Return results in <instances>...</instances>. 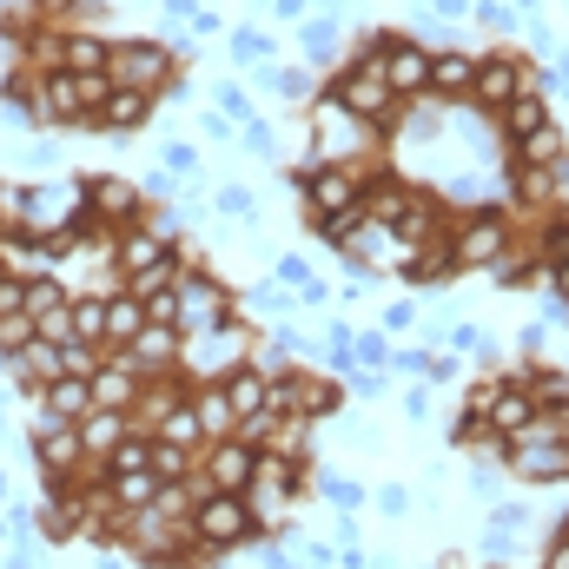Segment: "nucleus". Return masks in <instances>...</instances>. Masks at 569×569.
Wrapping results in <instances>:
<instances>
[{
	"mask_svg": "<svg viewBox=\"0 0 569 569\" xmlns=\"http://www.w3.org/2000/svg\"><path fill=\"white\" fill-rule=\"evenodd\" d=\"M358 120H385L391 107H398V93H391V80H385V40L371 47V53H358L345 73H338V87H331Z\"/></svg>",
	"mask_w": 569,
	"mask_h": 569,
	"instance_id": "f257e3e1",
	"label": "nucleus"
},
{
	"mask_svg": "<svg viewBox=\"0 0 569 569\" xmlns=\"http://www.w3.org/2000/svg\"><path fill=\"white\" fill-rule=\"evenodd\" d=\"M246 530H252V510H246L239 490H206V497L192 503V537H199L206 550H226V543H239Z\"/></svg>",
	"mask_w": 569,
	"mask_h": 569,
	"instance_id": "f03ea898",
	"label": "nucleus"
},
{
	"mask_svg": "<svg viewBox=\"0 0 569 569\" xmlns=\"http://www.w3.org/2000/svg\"><path fill=\"white\" fill-rule=\"evenodd\" d=\"M179 358H186L199 378H212V371L226 378V371H239V365H246V331L219 318V325H206L199 338H186V345H179Z\"/></svg>",
	"mask_w": 569,
	"mask_h": 569,
	"instance_id": "7ed1b4c3",
	"label": "nucleus"
},
{
	"mask_svg": "<svg viewBox=\"0 0 569 569\" xmlns=\"http://www.w3.org/2000/svg\"><path fill=\"white\" fill-rule=\"evenodd\" d=\"M503 457H510L517 477H569V437H557V430H543V425H530L523 437H510Z\"/></svg>",
	"mask_w": 569,
	"mask_h": 569,
	"instance_id": "20e7f679",
	"label": "nucleus"
},
{
	"mask_svg": "<svg viewBox=\"0 0 569 569\" xmlns=\"http://www.w3.org/2000/svg\"><path fill=\"white\" fill-rule=\"evenodd\" d=\"M239 497H246V510H252V523H259V517H279L284 503L298 497V463H284V457H259Z\"/></svg>",
	"mask_w": 569,
	"mask_h": 569,
	"instance_id": "39448f33",
	"label": "nucleus"
},
{
	"mask_svg": "<svg viewBox=\"0 0 569 569\" xmlns=\"http://www.w3.org/2000/svg\"><path fill=\"white\" fill-rule=\"evenodd\" d=\"M537 87H543V73L537 67H523V60H490V67H477V100L483 107H517V100H537Z\"/></svg>",
	"mask_w": 569,
	"mask_h": 569,
	"instance_id": "423d86ee",
	"label": "nucleus"
},
{
	"mask_svg": "<svg viewBox=\"0 0 569 569\" xmlns=\"http://www.w3.org/2000/svg\"><path fill=\"white\" fill-rule=\"evenodd\" d=\"M298 192H305V206L325 219V212H338V206H358V199H365V179L345 172V166H305V172H298Z\"/></svg>",
	"mask_w": 569,
	"mask_h": 569,
	"instance_id": "0eeeda50",
	"label": "nucleus"
},
{
	"mask_svg": "<svg viewBox=\"0 0 569 569\" xmlns=\"http://www.w3.org/2000/svg\"><path fill=\"white\" fill-rule=\"evenodd\" d=\"M172 291H179V331H206V325H219L226 318V284L206 279V272H179L172 279Z\"/></svg>",
	"mask_w": 569,
	"mask_h": 569,
	"instance_id": "6e6552de",
	"label": "nucleus"
},
{
	"mask_svg": "<svg viewBox=\"0 0 569 569\" xmlns=\"http://www.w3.org/2000/svg\"><path fill=\"white\" fill-rule=\"evenodd\" d=\"M311 127H318V159H325V166H338V159H351V152L365 146V133H358V113H351L338 93L318 107V120H311Z\"/></svg>",
	"mask_w": 569,
	"mask_h": 569,
	"instance_id": "1a4fd4ad",
	"label": "nucleus"
},
{
	"mask_svg": "<svg viewBox=\"0 0 569 569\" xmlns=\"http://www.w3.org/2000/svg\"><path fill=\"white\" fill-rule=\"evenodd\" d=\"M503 246H510V226H503L497 212H477V219L450 239L457 266H497V259H503Z\"/></svg>",
	"mask_w": 569,
	"mask_h": 569,
	"instance_id": "9d476101",
	"label": "nucleus"
},
{
	"mask_svg": "<svg viewBox=\"0 0 569 569\" xmlns=\"http://www.w3.org/2000/svg\"><path fill=\"white\" fill-rule=\"evenodd\" d=\"M179 345H186V338H179L172 325H146L133 345H120V365H127V371H140V378H159V371L179 358Z\"/></svg>",
	"mask_w": 569,
	"mask_h": 569,
	"instance_id": "9b49d317",
	"label": "nucleus"
},
{
	"mask_svg": "<svg viewBox=\"0 0 569 569\" xmlns=\"http://www.w3.org/2000/svg\"><path fill=\"white\" fill-rule=\"evenodd\" d=\"M483 425L497 430V437H523V430L537 425V391H523V385H497L490 405H483Z\"/></svg>",
	"mask_w": 569,
	"mask_h": 569,
	"instance_id": "f8f14e48",
	"label": "nucleus"
},
{
	"mask_svg": "<svg viewBox=\"0 0 569 569\" xmlns=\"http://www.w3.org/2000/svg\"><path fill=\"white\" fill-rule=\"evenodd\" d=\"M159 80H166V47H152V40H133V47H120V53H113V87L152 93Z\"/></svg>",
	"mask_w": 569,
	"mask_h": 569,
	"instance_id": "ddd939ff",
	"label": "nucleus"
},
{
	"mask_svg": "<svg viewBox=\"0 0 569 569\" xmlns=\"http://www.w3.org/2000/svg\"><path fill=\"white\" fill-rule=\"evenodd\" d=\"M385 80H391L398 100H405V93H425L430 87V53L411 47V40H385Z\"/></svg>",
	"mask_w": 569,
	"mask_h": 569,
	"instance_id": "4468645a",
	"label": "nucleus"
},
{
	"mask_svg": "<svg viewBox=\"0 0 569 569\" xmlns=\"http://www.w3.org/2000/svg\"><path fill=\"white\" fill-rule=\"evenodd\" d=\"M159 266H172V246H166L152 226H133V232L120 239V272L146 279V272H159Z\"/></svg>",
	"mask_w": 569,
	"mask_h": 569,
	"instance_id": "2eb2a0df",
	"label": "nucleus"
},
{
	"mask_svg": "<svg viewBox=\"0 0 569 569\" xmlns=\"http://www.w3.org/2000/svg\"><path fill=\"white\" fill-rule=\"evenodd\" d=\"M87 385H93V405H100V411H133V398H140V371H127L120 358L100 365Z\"/></svg>",
	"mask_w": 569,
	"mask_h": 569,
	"instance_id": "dca6fc26",
	"label": "nucleus"
},
{
	"mask_svg": "<svg viewBox=\"0 0 569 569\" xmlns=\"http://www.w3.org/2000/svg\"><path fill=\"white\" fill-rule=\"evenodd\" d=\"M252 443H232V437H219L212 443V457H206V470H212V490H246V477H252Z\"/></svg>",
	"mask_w": 569,
	"mask_h": 569,
	"instance_id": "f3484780",
	"label": "nucleus"
},
{
	"mask_svg": "<svg viewBox=\"0 0 569 569\" xmlns=\"http://www.w3.org/2000/svg\"><path fill=\"white\" fill-rule=\"evenodd\" d=\"M13 371H20V385H27V391H47V385L60 378V345H47V338H27V345L13 351Z\"/></svg>",
	"mask_w": 569,
	"mask_h": 569,
	"instance_id": "a211bd4d",
	"label": "nucleus"
},
{
	"mask_svg": "<svg viewBox=\"0 0 569 569\" xmlns=\"http://www.w3.org/2000/svg\"><path fill=\"white\" fill-rule=\"evenodd\" d=\"M219 391H226V405H232L239 418H252V411H266L272 378H266V371H252V365H239V371H226V378H219Z\"/></svg>",
	"mask_w": 569,
	"mask_h": 569,
	"instance_id": "6ab92c4d",
	"label": "nucleus"
},
{
	"mask_svg": "<svg viewBox=\"0 0 569 569\" xmlns=\"http://www.w3.org/2000/svg\"><path fill=\"white\" fill-rule=\"evenodd\" d=\"M53 60H60V73H107L113 67V47L93 40V33H73V40L53 47Z\"/></svg>",
	"mask_w": 569,
	"mask_h": 569,
	"instance_id": "aec40b11",
	"label": "nucleus"
},
{
	"mask_svg": "<svg viewBox=\"0 0 569 569\" xmlns=\"http://www.w3.org/2000/svg\"><path fill=\"white\" fill-rule=\"evenodd\" d=\"M73 430H80V450H87V457H113V443L127 437V411H100V405H93Z\"/></svg>",
	"mask_w": 569,
	"mask_h": 569,
	"instance_id": "412c9836",
	"label": "nucleus"
},
{
	"mask_svg": "<svg viewBox=\"0 0 569 569\" xmlns=\"http://www.w3.org/2000/svg\"><path fill=\"white\" fill-rule=\"evenodd\" d=\"M80 113V93H73V73H47L40 80V100H33V120H73Z\"/></svg>",
	"mask_w": 569,
	"mask_h": 569,
	"instance_id": "4be33fe9",
	"label": "nucleus"
},
{
	"mask_svg": "<svg viewBox=\"0 0 569 569\" xmlns=\"http://www.w3.org/2000/svg\"><path fill=\"white\" fill-rule=\"evenodd\" d=\"M40 405H47V411H60L67 425H80V418L93 411V385H87V378H53V385L40 391Z\"/></svg>",
	"mask_w": 569,
	"mask_h": 569,
	"instance_id": "5701e85b",
	"label": "nucleus"
},
{
	"mask_svg": "<svg viewBox=\"0 0 569 569\" xmlns=\"http://www.w3.org/2000/svg\"><path fill=\"white\" fill-rule=\"evenodd\" d=\"M192 411H199V430H206V437H232V430H239V411L226 405L219 385H199V391H192Z\"/></svg>",
	"mask_w": 569,
	"mask_h": 569,
	"instance_id": "b1692460",
	"label": "nucleus"
},
{
	"mask_svg": "<svg viewBox=\"0 0 569 569\" xmlns=\"http://www.w3.org/2000/svg\"><path fill=\"white\" fill-rule=\"evenodd\" d=\"M33 457H40V470L47 477H67L73 463H80V430H53V437H33Z\"/></svg>",
	"mask_w": 569,
	"mask_h": 569,
	"instance_id": "393cba45",
	"label": "nucleus"
},
{
	"mask_svg": "<svg viewBox=\"0 0 569 569\" xmlns=\"http://www.w3.org/2000/svg\"><path fill=\"white\" fill-rule=\"evenodd\" d=\"M430 87L437 93H470L477 87V60L470 53H437L430 60Z\"/></svg>",
	"mask_w": 569,
	"mask_h": 569,
	"instance_id": "a878e982",
	"label": "nucleus"
},
{
	"mask_svg": "<svg viewBox=\"0 0 569 569\" xmlns=\"http://www.w3.org/2000/svg\"><path fill=\"white\" fill-rule=\"evenodd\" d=\"M517 166H550V159H563V133L543 120V127H530V133H517Z\"/></svg>",
	"mask_w": 569,
	"mask_h": 569,
	"instance_id": "bb28decb",
	"label": "nucleus"
},
{
	"mask_svg": "<svg viewBox=\"0 0 569 569\" xmlns=\"http://www.w3.org/2000/svg\"><path fill=\"white\" fill-rule=\"evenodd\" d=\"M87 199H93V212H120V219H127V212H140V192H133V186H120V179H107V172H93V179H87Z\"/></svg>",
	"mask_w": 569,
	"mask_h": 569,
	"instance_id": "cd10ccee",
	"label": "nucleus"
},
{
	"mask_svg": "<svg viewBox=\"0 0 569 569\" xmlns=\"http://www.w3.org/2000/svg\"><path fill=\"white\" fill-rule=\"evenodd\" d=\"M67 318H73V345L107 338V298H67Z\"/></svg>",
	"mask_w": 569,
	"mask_h": 569,
	"instance_id": "c85d7f7f",
	"label": "nucleus"
},
{
	"mask_svg": "<svg viewBox=\"0 0 569 569\" xmlns=\"http://www.w3.org/2000/svg\"><path fill=\"white\" fill-rule=\"evenodd\" d=\"M146 331V305L140 298H107V338L113 345H133Z\"/></svg>",
	"mask_w": 569,
	"mask_h": 569,
	"instance_id": "c756f323",
	"label": "nucleus"
},
{
	"mask_svg": "<svg viewBox=\"0 0 569 569\" xmlns=\"http://www.w3.org/2000/svg\"><path fill=\"white\" fill-rule=\"evenodd\" d=\"M146 107H152V93H133V87H113V100H107V133L120 127V133H133L146 120Z\"/></svg>",
	"mask_w": 569,
	"mask_h": 569,
	"instance_id": "7c9ffc66",
	"label": "nucleus"
},
{
	"mask_svg": "<svg viewBox=\"0 0 569 569\" xmlns=\"http://www.w3.org/2000/svg\"><path fill=\"white\" fill-rule=\"evenodd\" d=\"M199 437H206V430H199V411H192V405H166V411H159V443H179V450H186V443H199Z\"/></svg>",
	"mask_w": 569,
	"mask_h": 569,
	"instance_id": "2f4dec72",
	"label": "nucleus"
},
{
	"mask_svg": "<svg viewBox=\"0 0 569 569\" xmlns=\"http://www.w3.org/2000/svg\"><path fill=\"white\" fill-rule=\"evenodd\" d=\"M27 311H33V325H40L47 311H67V284L60 279H27Z\"/></svg>",
	"mask_w": 569,
	"mask_h": 569,
	"instance_id": "473e14b6",
	"label": "nucleus"
},
{
	"mask_svg": "<svg viewBox=\"0 0 569 569\" xmlns=\"http://www.w3.org/2000/svg\"><path fill=\"white\" fill-rule=\"evenodd\" d=\"M107 470H152V437H120L113 443V457H107Z\"/></svg>",
	"mask_w": 569,
	"mask_h": 569,
	"instance_id": "72a5a7b5",
	"label": "nucleus"
},
{
	"mask_svg": "<svg viewBox=\"0 0 569 569\" xmlns=\"http://www.w3.org/2000/svg\"><path fill=\"white\" fill-rule=\"evenodd\" d=\"M73 93H80V113H107V100H113V73H73Z\"/></svg>",
	"mask_w": 569,
	"mask_h": 569,
	"instance_id": "f704fd0d",
	"label": "nucleus"
},
{
	"mask_svg": "<svg viewBox=\"0 0 569 569\" xmlns=\"http://www.w3.org/2000/svg\"><path fill=\"white\" fill-rule=\"evenodd\" d=\"M331 53H338V27H331V13H325V20L305 27V60H331Z\"/></svg>",
	"mask_w": 569,
	"mask_h": 569,
	"instance_id": "c9c22d12",
	"label": "nucleus"
},
{
	"mask_svg": "<svg viewBox=\"0 0 569 569\" xmlns=\"http://www.w3.org/2000/svg\"><path fill=\"white\" fill-rule=\"evenodd\" d=\"M351 365H371V371H385V365H391V345H385L378 331H365V338H351Z\"/></svg>",
	"mask_w": 569,
	"mask_h": 569,
	"instance_id": "e433bc0d",
	"label": "nucleus"
},
{
	"mask_svg": "<svg viewBox=\"0 0 569 569\" xmlns=\"http://www.w3.org/2000/svg\"><path fill=\"white\" fill-rule=\"evenodd\" d=\"M152 470H159V483H179V477H186V450L152 437Z\"/></svg>",
	"mask_w": 569,
	"mask_h": 569,
	"instance_id": "4c0bfd02",
	"label": "nucleus"
},
{
	"mask_svg": "<svg viewBox=\"0 0 569 569\" xmlns=\"http://www.w3.org/2000/svg\"><path fill=\"white\" fill-rule=\"evenodd\" d=\"M27 338H40V325H33V311H13V318H0V351H20Z\"/></svg>",
	"mask_w": 569,
	"mask_h": 569,
	"instance_id": "58836bf2",
	"label": "nucleus"
},
{
	"mask_svg": "<svg viewBox=\"0 0 569 569\" xmlns=\"http://www.w3.org/2000/svg\"><path fill=\"white\" fill-rule=\"evenodd\" d=\"M93 345H60V378H93Z\"/></svg>",
	"mask_w": 569,
	"mask_h": 569,
	"instance_id": "ea45409f",
	"label": "nucleus"
},
{
	"mask_svg": "<svg viewBox=\"0 0 569 569\" xmlns=\"http://www.w3.org/2000/svg\"><path fill=\"white\" fill-rule=\"evenodd\" d=\"M266 87H272V93H284V100H305V93H311V73L279 67V73H266Z\"/></svg>",
	"mask_w": 569,
	"mask_h": 569,
	"instance_id": "a19ab883",
	"label": "nucleus"
},
{
	"mask_svg": "<svg viewBox=\"0 0 569 569\" xmlns=\"http://www.w3.org/2000/svg\"><path fill=\"white\" fill-rule=\"evenodd\" d=\"M450 345H457V351H477L483 365L497 358V345H490V331H477V325H457V331H450Z\"/></svg>",
	"mask_w": 569,
	"mask_h": 569,
	"instance_id": "79ce46f5",
	"label": "nucleus"
},
{
	"mask_svg": "<svg viewBox=\"0 0 569 569\" xmlns=\"http://www.w3.org/2000/svg\"><path fill=\"white\" fill-rule=\"evenodd\" d=\"M13 311H27V279L0 272V318H13Z\"/></svg>",
	"mask_w": 569,
	"mask_h": 569,
	"instance_id": "37998d69",
	"label": "nucleus"
},
{
	"mask_svg": "<svg viewBox=\"0 0 569 569\" xmlns=\"http://www.w3.org/2000/svg\"><path fill=\"white\" fill-rule=\"evenodd\" d=\"M325 497H331L338 510H358V503H365V490H358L351 477H325Z\"/></svg>",
	"mask_w": 569,
	"mask_h": 569,
	"instance_id": "c03bdc74",
	"label": "nucleus"
},
{
	"mask_svg": "<svg viewBox=\"0 0 569 569\" xmlns=\"http://www.w3.org/2000/svg\"><path fill=\"white\" fill-rule=\"evenodd\" d=\"M232 53H239V60H266V53H272V40H266V33H252V27H246V33H239V40H232Z\"/></svg>",
	"mask_w": 569,
	"mask_h": 569,
	"instance_id": "a18cd8bd",
	"label": "nucleus"
},
{
	"mask_svg": "<svg viewBox=\"0 0 569 569\" xmlns=\"http://www.w3.org/2000/svg\"><path fill=\"white\" fill-rule=\"evenodd\" d=\"M212 113H226V120H252V107H246L239 87H219V107H212Z\"/></svg>",
	"mask_w": 569,
	"mask_h": 569,
	"instance_id": "49530a36",
	"label": "nucleus"
},
{
	"mask_svg": "<svg viewBox=\"0 0 569 569\" xmlns=\"http://www.w3.org/2000/svg\"><path fill=\"white\" fill-rule=\"evenodd\" d=\"M219 212H239V219H246V212H252V192H239V186H226V192H219Z\"/></svg>",
	"mask_w": 569,
	"mask_h": 569,
	"instance_id": "de8ad7c7",
	"label": "nucleus"
},
{
	"mask_svg": "<svg viewBox=\"0 0 569 569\" xmlns=\"http://www.w3.org/2000/svg\"><path fill=\"white\" fill-rule=\"evenodd\" d=\"M543 246H550V259L563 266V259H569V226H550V239H543Z\"/></svg>",
	"mask_w": 569,
	"mask_h": 569,
	"instance_id": "09e8293b",
	"label": "nucleus"
},
{
	"mask_svg": "<svg viewBox=\"0 0 569 569\" xmlns=\"http://www.w3.org/2000/svg\"><path fill=\"white\" fill-rule=\"evenodd\" d=\"M159 166H172V172H192V146H166V159Z\"/></svg>",
	"mask_w": 569,
	"mask_h": 569,
	"instance_id": "8fccbe9b",
	"label": "nucleus"
},
{
	"mask_svg": "<svg viewBox=\"0 0 569 569\" xmlns=\"http://www.w3.org/2000/svg\"><path fill=\"white\" fill-rule=\"evenodd\" d=\"M411 318H418V305H391V311H385V331H405Z\"/></svg>",
	"mask_w": 569,
	"mask_h": 569,
	"instance_id": "3c124183",
	"label": "nucleus"
},
{
	"mask_svg": "<svg viewBox=\"0 0 569 569\" xmlns=\"http://www.w3.org/2000/svg\"><path fill=\"white\" fill-rule=\"evenodd\" d=\"M543 345H550V331H543V325H523V351L543 358Z\"/></svg>",
	"mask_w": 569,
	"mask_h": 569,
	"instance_id": "603ef678",
	"label": "nucleus"
},
{
	"mask_svg": "<svg viewBox=\"0 0 569 569\" xmlns=\"http://www.w3.org/2000/svg\"><path fill=\"white\" fill-rule=\"evenodd\" d=\"M378 510H385V517H405V490H398V483H391V490H378Z\"/></svg>",
	"mask_w": 569,
	"mask_h": 569,
	"instance_id": "864d4df0",
	"label": "nucleus"
},
{
	"mask_svg": "<svg viewBox=\"0 0 569 569\" xmlns=\"http://www.w3.org/2000/svg\"><path fill=\"white\" fill-rule=\"evenodd\" d=\"M543 569H569V530L550 543V557H543Z\"/></svg>",
	"mask_w": 569,
	"mask_h": 569,
	"instance_id": "5fc2aeb1",
	"label": "nucleus"
},
{
	"mask_svg": "<svg viewBox=\"0 0 569 569\" xmlns=\"http://www.w3.org/2000/svg\"><path fill=\"white\" fill-rule=\"evenodd\" d=\"M246 146H252V152H272V133H266L259 120H246Z\"/></svg>",
	"mask_w": 569,
	"mask_h": 569,
	"instance_id": "6e6d98bb",
	"label": "nucleus"
},
{
	"mask_svg": "<svg viewBox=\"0 0 569 569\" xmlns=\"http://www.w3.org/2000/svg\"><path fill=\"white\" fill-rule=\"evenodd\" d=\"M206 140H232V120L226 113H206Z\"/></svg>",
	"mask_w": 569,
	"mask_h": 569,
	"instance_id": "4d7b16f0",
	"label": "nucleus"
},
{
	"mask_svg": "<svg viewBox=\"0 0 569 569\" xmlns=\"http://www.w3.org/2000/svg\"><path fill=\"white\" fill-rule=\"evenodd\" d=\"M279 279H284V284H305L311 272H305V259H279Z\"/></svg>",
	"mask_w": 569,
	"mask_h": 569,
	"instance_id": "13d9d810",
	"label": "nucleus"
},
{
	"mask_svg": "<svg viewBox=\"0 0 569 569\" xmlns=\"http://www.w3.org/2000/svg\"><path fill=\"white\" fill-rule=\"evenodd\" d=\"M543 318H550V325H569V305H563V298H557V291L543 298Z\"/></svg>",
	"mask_w": 569,
	"mask_h": 569,
	"instance_id": "bf43d9fd",
	"label": "nucleus"
},
{
	"mask_svg": "<svg viewBox=\"0 0 569 569\" xmlns=\"http://www.w3.org/2000/svg\"><path fill=\"white\" fill-rule=\"evenodd\" d=\"M550 291H557V298H563V305H569V259H563V266H557V279H550Z\"/></svg>",
	"mask_w": 569,
	"mask_h": 569,
	"instance_id": "052dcab7",
	"label": "nucleus"
},
{
	"mask_svg": "<svg viewBox=\"0 0 569 569\" xmlns=\"http://www.w3.org/2000/svg\"><path fill=\"white\" fill-rule=\"evenodd\" d=\"M550 186H563L569 192V159H550Z\"/></svg>",
	"mask_w": 569,
	"mask_h": 569,
	"instance_id": "680f3d73",
	"label": "nucleus"
},
{
	"mask_svg": "<svg viewBox=\"0 0 569 569\" xmlns=\"http://www.w3.org/2000/svg\"><path fill=\"white\" fill-rule=\"evenodd\" d=\"M93 569H127V557H113V550H100V557H93Z\"/></svg>",
	"mask_w": 569,
	"mask_h": 569,
	"instance_id": "e2e57ef3",
	"label": "nucleus"
},
{
	"mask_svg": "<svg viewBox=\"0 0 569 569\" xmlns=\"http://www.w3.org/2000/svg\"><path fill=\"white\" fill-rule=\"evenodd\" d=\"M272 7H279L284 20H291V13H305V0H272Z\"/></svg>",
	"mask_w": 569,
	"mask_h": 569,
	"instance_id": "0e129e2a",
	"label": "nucleus"
},
{
	"mask_svg": "<svg viewBox=\"0 0 569 569\" xmlns=\"http://www.w3.org/2000/svg\"><path fill=\"white\" fill-rule=\"evenodd\" d=\"M7 497H13V490H7V477H0V503H7Z\"/></svg>",
	"mask_w": 569,
	"mask_h": 569,
	"instance_id": "69168bd1",
	"label": "nucleus"
},
{
	"mask_svg": "<svg viewBox=\"0 0 569 569\" xmlns=\"http://www.w3.org/2000/svg\"><path fill=\"white\" fill-rule=\"evenodd\" d=\"M13 569H33V563H13Z\"/></svg>",
	"mask_w": 569,
	"mask_h": 569,
	"instance_id": "338daca9",
	"label": "nucleus"
}]
</instances>
